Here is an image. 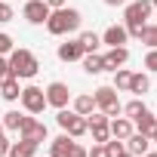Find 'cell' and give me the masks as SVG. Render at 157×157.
<instances>
[{
	"label": "cell",
	"instance_id": "cell-15",
	"mask_svg": "<svg viewBox=\"0 0 157 157\" xmlns=\"http://www.w3.org/2000/svg\"><path fill=\"white\" fill-rule=\"evenodd\" d=\"M108 132H111L114 139H126V136L132 132V123H129L126 117H117V120H108Z\"/></svg>",
	"mask_w": 157,
	"mask_h": 157
},
{
	"label": "cell",
	"instance_id": "cell-5",
	"mask_svg": "<svg viewBox=\"0 0 157 157\" xmlns=\"http://www.w3.org/2000/svg\"><path fill=\"white\" fill-rule=\"evenodd\" d=\"M19 132H22V139H25V142L40 145V142L46 139V123H40V120H34V117H25V123L19 126Z\"/></svg>",
	"mask_w": 157,
	"mask_h": 157
},
{
	"label": "cell",
	"instance_id": "cell-2",
	"mask_svg": "<svg viewBox=\"0 0 157 157\" xmlns=\"http://www.w3.org/2000/svg\"><path fill=\"white\" fill-rule=\"evenodd\" d=\"M6 62H10V74L13 77H34L37 74V59L28 49H13Z\"/></svg>",
	"mask_w": 157,
	"mask_h": 157
},
{
	"label": "cell",
	"instance_id": "cell-1",
	"mask_svg": "<svg viewBox=\"0 0 157 157\" xmlns=\"http://www.w3.org/2000/svg\"><path fill=\"white\" fill-rule=\"evenodd\" d=\"M77 28H80V13L68 10V6L52 10L49 19H46V31L49 34H68V31H77Z\"/></svg>",
	"mask_w": 157,
	"mask_h": 157
},
{
	"label": "cell",
	"instance_id": "cell-26",
	"mask_svg": "<svg viewBox=\"0 0 157 157\" xmlns=\"http://www.w3.org/2000/svg\"><path fill=\"white\" fill-rule=\"evenodd\" d=\"M120 154H123V139L105 142V157H120Z\"/></svg>",
	"mask_w": 157,
	"mask_h": 157
},
{
	"label": "cell",
	"instance_id": "cell-35",
	"mask_svg": "<svg viewBox=\"0 0 157 157\" xmlns=\"http://www.w3.org/2000/svg\"><path fill=\"white\" fill-rule=\"evenodd\" d=\"M43 3H46L49 10H62V6H65V0H43Z\"/></svg>",
	"mask_w": 157,
	"mask_h": 157
},
{
	"label": "cell",
	"instance_id": "cell-18",
	"mask_svg": "<svg viewBox=\"0 0 157 157\" xmlns=\"http://www.w3.org/2000/svg\"><path fill=\"white\" fill-rule=\"evenodd\" d=\"M83 71H86V74H102V71H105L102 56H96V52H83Z\"/></svg>",
	"mask_w": 157,
	"mask_h": 157
},
{
	"label": "cell",
	"instance_id": "cell-3",
	"mask_svg": "<svg viewBox=\"0 0 157 157\" xmlns=\"http://www.w3.org/2000/svg\"><path fill=\"white\" fill-rule=\"evenodd\" d=\"M93 99H96V108H102V114H108V117L120 114V102H117V90L114 86H99Z\"/></svg>",
	"mask_w": 157,
	"mask_h": 157
},
{
	"label": "cell",
	"instance_id": "cell-36",
	"mask_svg": "<svg viewBox=\"0 0 157 157\" xmlns=\"http://www.w3.org/2000/svg\"><path fill=\"white\" fill-rule=\"evenodd\" d=\"M6 154H10V142L0 136V157H6Z\"/></svg>",
	"mask_w": 157,
	"mask_h": 157
},
{
	"label": "cell",
	"instance_id": "cell-11",
	"mask_svg": "<svg viewBox=\"0 0 157 157\" xmlns=\"http://www.w3.org/2000/svg\"><path fill=\"white\" fill-rule=\"evenodd\" d=\"M59 59H62V62H77V59H83L80 40H68V43H62V46H59Z\"/></svg>",
	"mask_w": 157,
	"mask_h": 157
},
{
	"label": "cell",
	"instance_id": "cell-29",
	"mask_svg": "<svg viewBox=\"0 0 157 157\" xmlns=\"http://www.w3.org/2000/svg\"><path fill=\"white\" fill-rule=\"evenodd\" d=\"M3 52H13V37L10 34H0V56Z\"/></svg>",
	"mask_w": 157,
	"mask_h": 157
},
{
	"label": "cell",
	"instance_id": "cell-8",
	"mask_svg": "<svg viewBox=\"0 0 157 157\" xmlns=\"http://www.w3.org/2000/svg\"><path fill=\"white\" fill-rule=\"evenodd\" d=\"M68 99H71V93H68V86L65 83H49L46 86V105H52V108H65L68 105Z\"/></svg>",
	"mask_w": 157,
	"mask_h": 157
},
{
	"label": "cell",
	"instance_id": "cell-32",
	"mask_svg": "<svg viewBox=\"0 0 157 157\" xmlns=\"http://www.w3.org/2000/svg\"><path fill=\"white\" fill-rule=\"evenodd\" d=\"M68 157H86V148L74 142V145H71V154H68Z\"/></svg>",
	"mask_w": 157,
	"mask_h": 157
},
{
	"label": "cell",
	"instance_id": "cell-41",
	"mask_svg": "<svg viewBox=\"0 0 157 157\" xmlns=\"http://www.w3.org/2000/svg\"><path fill=\"white\" fill-rule=\"evenodd\" d=\"M148 157H157V154H148Z\"/></svg>",
	"mask_w": 157,
	"mask_h": 157
},
{
	"label": "cell",
	"instance_id": "cell-6",
	"mask_svg": "<svg viewBox=\"0 0 157 157\" xmlns=\"http://www.w3.org/2000/svg\"><path fill=\"white\" fill-rule=\"evenodd\" d=\"M148 16H151V0H136L126 6V25H145Z\"/></svg>",
	"mask_w": 157,
	"mask_h": 157
},
{
	"label": "cell",
	"instance_id": "cell-21",
	"mask_svg": "<svg viewBox=\"0 0 157 157\" xmlns=\"http://www.w3.org/2000/svg\"><path fill=\"white\" fill-rule=\"evenodd\" d=\"M96 108V99L93 96H77L74 99V114H80V117H90Z\"/></svg>",
	"mask_w": 157,
	"mask_h": 157
},
{
	"label": "cell",
	"instance_id": "cell-39",
	"mask_svg": "<svg viewBox=\"0 0 157 157\" xmlns=\"http://www.w3.org/2000/svg\"><path fill=\"white\" fill-rule=\"evenodd\" d=\"M151 6H157V0H151Z\"/></svg>",
	"mask_w": 157,
	"mask_h": 157
},
{
	"label": "cell",
	"instance_id": "cell-13",
	"mask_svg": "<svg viewBox=\"0 0 157 157\" xmlns=\"http://www.w3.org/2000/svg\"><path fill=\"white\" fill-rule=\"evenodd\" d=\"M132 120H136V132H145V136H151V132L157 129V117H154V114H148V111L136 114Z\"/></svg>",
	"mask_w": 157,
	"mask_h": 157
},
{
	"label": "cell",
	"instance_id": "cell-16",
	"mask_svg": "<svg viewBox=\"0 0 157 157\" xmlns=\"http://www.w3.org/2000/svg\"><path fill=\"white\" fill-rule=\"evenodd\" d=\"M71 145H74V139L65 132V136H59V139H52V151H49V157H68L71 154Z\"/></svg>",
	"mask_w": 157,
	"mask_h": 157
},
{
	"label": "cell",
	"instance_id": "cell-14",
	"mask_svg": "<svg viewBox=\"0 0 157 157\" xmlns=\"http://www.w3.org/2000/svg\"><path fill=\"white\" fill-rule=\"evenodd\" d=\"M126 37H129V34H126L123 25H111V28L105 31V43H108V46H123Z\"/></svg>",
	"mask_w": 157,
	"mask_h": 157
},
{
	"label": "cell",
	"instance_id": "cell-30",
	"mask_svg": "<svg viewBox=\"0 0 157 157\" xmlns=\"http://www.w3.org/2000/svg\"><path fill=\"white\" fill-rule=\"evenodd\" d=\"M145 68H148V71H157V49H151V52L145 56Z\"/></svg>",
	"mask_w": 157,
	"mask_h": 157
},
{
	"label": "cell",
	"instance_id": "cell-17",
	"mask_svg": "<svg viewBox=\"0 0 157 157\" xmlns=\"http://www.w3.org/2000/svg\"><path fill=\"white\" fill-rule=\"evenodd\" d=\"M19 93H22V90H19V77H13V74H10L6 80L0 83V96H3L6 102H16V99H19Z\"/></svg>",
	"mask_w": 157,
	"mask_h": 157
},
{
	"label": "cell",
	"instance_id": "cell-37",
	"mask_svg": "<svg viewBox=\"0 0 157 157\" xmlns=\"http://www.w3.org/2000/svg\"><path fill=\"white\" fill-rule=\"evenodd\" d=\"M105 3H108V6H123L126 0H105Z\"/></svg>",
	"mask_w": 157,
	"mask_h": 157
},
{
	"label": "cell",
	"instance_id": "cell-20",
	"mask_svg": "<svg viewBox=\"0 0 157 157\" xmlns=\"http://www.w3.org/2000/svg\"><path fill=\"white\" fill-rule=\"evenodd\" d=\"M86 129H90V126H86V117H80V114H74V117H71V123L65 126V132H68L71 139H80Z\"/></svg>",
	"mask_w": 157,
	"mask_h": 157
},
{
	"label": "cell",
	"instance_id": "cell-23",
	"mask_svg": "<svg viewBox=\"0 0 157 157\" xmlns=\"http://www.w3.org/2000/svg\"><path fill=\"white\" fill-rule=\"evenodd\" d=\"M139 40H142V43H148L151 49H157V25H145V28H142V34H139Z\"/></svg>",
	"mask_w": 157,
	"mask_h": 157
},
{
	"label": "cell",
	"instance_id": "cell-27",
	"mask_svg": "<svg viewBox=\"0 0 157 157\" xmlns=\"http://www.w3.org/2000/svg\"><path fill=\"white\" fill-rule=\"evenodd\" d=\"M129 80H132L129 71H117L114 74V90H129Z\"/></svg>",
	"mask_w": 157,
	"mask_h": 157
},
{
	"label": "cell",
	"instance_id": "cell-25",
	"mask_svg": "<svg viewBox=\"0 0 157 157\" xmlns=\"http://www.w3.org/2000/svg\"><path fill=\"white\" fill-rule=\"evenodd\" d=\"M25 123V114H19V111H10V114H3V126L6 129H19Z\"/></svg>",
	"mask_w": 157,
	"mask_h": 157
},
{
	"label": "cell",
	"instance_id": "cell-10",
	"mask_svg": "<svg viewBox=\"0 0 157 157\" xmlns=\"http://www.w3.org/2000/svg\"><path fill=\"white\" fill-rule=\"evenodd\" d=\"M123 142H126V154H132V157H139V154H148V145H151L145 132H129Z\"/></svg>",
	"mask_w": 157,
	"mask_h": 157
},
{
	"label": "cell",
	"instance_id": "cell-7",
	"mask_svg": "<svg viewBox=\"0 0 157 157\" xmlns=\"http://www.w3.org/2000/svg\"><path fill=\"white\" fill-rule=\"evenodd\" d=\"M49 6L43 3V0H28V3H25V19L31 22V25H43L46 19H49Z\"/></svg>",
	"mask_w": 157,
	"mask_h": 157
},
{
	"label": "cell",
	"instance_id": "cell-19",
	"mask_svg": "<svg viewBox=\"0 0 157 157\" xmlns=\"http://www.w3.org/2000/svg\"><path fill=\"white\" fill-rule=\"evenodd\" d=\"M34 148H37L34 142H25L22 139V142H13L10 145V154L6 157H34Z\"/></svg>",
	"mask_w": 157,
	"mask_h": 157
},
{
	"label": "cell",
	"instance_id": "cell-12",
	"mask_svg": "<svg viewBox=\"0 0 157 157\" xmlns=\"http://www.w3.org/2000/svg\"><path fill=\"white\" fill-rule=\"evenodd\" d=\"M129 59V52H126V46H111V52L108 56H102V62H105V68H111V71H117L123 62Z\"/></svg>",
	"mask_w": 157,
	"mask_h": 157
},
{
	"label": "cell",
	"instance_id": "cell-40",
	"mask_svg": "<svg viewBox=\"0 0 157 157\" xmlns=\"http://www.w3.org/2000/svg\"><path fill=\"white\" fill-rule=\"evenodd\" d=\"M120 157H132V154H120Z\"/></svg>",
	"mask_w": 157,
	"mask_h": 157
},
{
	"label": "cell",
	"instance_id": "cell-33",
	"mask_svg": "<svg viewBox=\"0 0 157 157\" xmlns=\"http://www.w3.org/2000/svg\"><path fill=\"white\" fill-rule=\"evenodd\" d=\"M6 77H10V62H6V59H0V83H3Z\"/></svg>",
	"mask_w": 157,
	"mask_h": 157
},
{
	"label": "cell",
	"instance_id": "cell-34",
	"mask_svg": "<svg viewBox=\"0 0 157 157\" xmlns=\"http://www.w3.org/2000/svg\"><path fill=\"white\" fill-rule=\"evenodd\" d=\"M86 157H105V145H93V151H86Z\"/></svg>",
	"mask_w": 157,
	"mask_h": 157
},
{
	"label": "cell",
	"instance_id": "cell-9",
	"mask_svg": "<svg viewBox=\"0 0 157 157\" xmlns=\"http://www.w3.org/2000/svg\"><path fill=\"white\" fill-rule=\"evenodd\" d=\"M86 126L93 129V139H96L99 145H105V142H108V136H111V132H108V114H96V117L90 114Z\"/></svg>",
	"mask_w": 157,
	"mask_h": 157
},
{
	"label": "cell",
	"instance_id": "cell-28",
	"mask_svg": "<svg viewBox=\"0 0 157 157\" xmlns=\"http://www.w3.org/2000/svg\"><path fill=\"white\" fill-rule=\"evenodd\" d=\"M123 111H126V114H129V117H136V114H142V111H145V105H142V102H139V99H132V102H129V105H126V108H123Z\"/></svg>",
	"mask_w": 157,
	"mask_h": 157
},
{
	"label": "cell",
	"instance_id": "cell-38",
	"mask_svg": "<svg viewBox=\"0 0 157 157\" xmlns=\"http://www.w3.org/2000/svg\"><path fill=\"white\" fill-rule=\"evenodd\" d=\"M0 136H3V123H0Z\"/></svg>",
	"mask_w": 157,
	"mask_h": 157
},
{
	"label": "cell",
	"instance_id": "cell-4",
	"mask_svg": "<svg viewBox=\"0 0 157 157\" xmlns=\"http://www.w3.org/2000/svg\"><path fill=\"white\" fill-rule=\"evenodd\" d=\"M19 99H22V105H25L28 114H40V111L46 108V93H43L40 86H25V90L19 93Z\"/></svg>",
	"mask_w": 157,
	"mask_h": 157
},
{
	"label": "cell",
	"instance_id": "cell-22",
	"mask_svg": "<svg viewBox=\"0 0 157 157\" xmlns=\"http://www.w3.org/2000/svg\"><path fill=\"white\" fill-rule=\"evenodd\" d=\"M148 77L145 74H132V80H129V93H136V96H142V93H148Z\"/></svg>",
	"mask_w": 157,
	"mask_h": 157
},
{
	"label": "cell",
	"instance_id": "cell-24",
	"mask_svg": "<svg viewBox=\"0 0 157 157\" xmlns=\"http://www.w3.org/2000/svg\"><path fill=\"white\" fill-rule=\"evenodd\" d=\"M102 40H99V34H93V31H86V34H80V46H83V52H96V46H99Z\"/></svg>",
	"mask_w": 157,
	"mask_h": 157
},
{
	"label": "cell",
	"instance_id": "cell-31",
	"mask_svg": "<svg viewBox=\"0 0 157 157\" xmlns=\"http://www.w3.org/2000/svg\"><path fill=\"white\" fill-rule=\"evenodd\" d=\"M13 19V10H10V3L6 0H0V22H10Z\"/></svg>",
	"mask_w": 157,
	"mask_h": 157
}]
</instances>
